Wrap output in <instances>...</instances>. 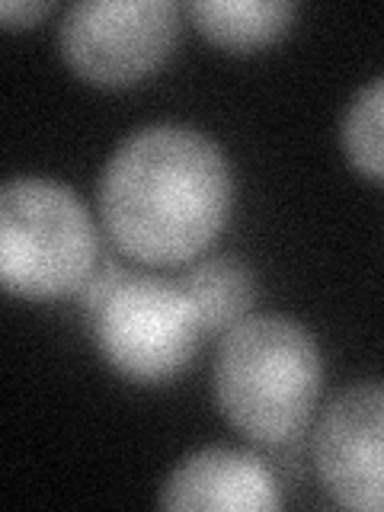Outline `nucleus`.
Wrapping results in <instances>:
<instances>
[{"label": "nucleus", "instance_id": "1", "mask_svg": "<svg viewBox=\"0 0 384 512\" xmlns=\"http://www.w3.org/2000/svg\"><path fill=\"white\" fill-rule=\"evenodd\" d=\"M100 215L116 247L148 266L199 256L231 215L228 157L192 125L154 122L128 135L106 160Z\"/></svg>", "mask_w": 384, "mask_h": 512}, {"label": "nucleus", "instance_id": "8", "mask_svg": "<svg viewBox=\"0 0 384 512\" xmlns=\"http://www.w3.org/2000/svg\"><path fill=\"white\" fill-rule=\"evenodd\" d=\"M292 0H192L186 4L189 20L202 36L231 52H250L282 32L295 20Z\"/></svg>", "mask_w": 384, "mask_h": 512}, {"label": "nucleus", "instance_id": "7", "mask_svg": "<svg viewBox=\"0 0 384 512\" xmlns=\"http://www.w3.org/2000/svg\"><path fill=\"white\" fill-rule=\"evenodd\" d=\"M157 503L164 509L269 512L279 509V490L263 458L240 448L208 445L176 464Z\"/></svg>", "mask_w": 384, "mask_h": 512}, {"label": "nucleus", "instance_id": "11", "mask_svg": "<svg viewBox=\"0 0 384 512\" xmlns=\"http://www.w3.org/2000/svg\"><path fill=\"white\" fill-rule=\"evenodd\" d=\"M48 10H52V4H45V0H26V4L23 0H7V4H0V16H4V23L10 29L32 26Z\"/></svg>", "mask_w": 384, "mask_h": 512}, {"label": "nucleus", "instance_id": "4", "mask_svg": "<svg viewBox=\"0 0 384 512\" xmlns=\"http://www.w3.org/2000/svg\"><path fill=\"white\" fill-rule=\"evenodd\" d=\"M100 237L84 199L45 176H13L0 192V279L10 295L48 301L93 276Z\"/></svg>", "mask_w": 384, "mask_h": 512}, {"label": "nucleus", "instance_id": "6", "mask_svg": "<svg viewBox=\"0 0 384 512\" xmlns=\"http://www.w3.org/2000/svg\"><path fill=\"white\" fill-rule=\"evenodd\" d=\"M320 484L349 509L384 512V381L336 394L314 432Z\"/></svg>", "mask_w": 384, "mask_h": 512}, {"label": "nucleus", "instance_id": "3", "mask_svg": "<svg viewBox=\"0 0 384 512\" xmlns=\"http://www.w3.org/2000/svg\"><path fill=\"white\" fill-rule=\"evenodd\" d=\"M80 298L100 356L128 381L157 384L180 375L208 336L180 279L103 260Z\"/></svg>", "mask_w": 384, "mask_h": 512}, {"label": "nucleus", "instance_id": "9", "mask_svg": "<svg viewBox=\"0 0 384 512\" xmlns=\"http://www.w3.org/2000/svg\"><path fill=\"white\" fill-rule=\"evenodd\" d=\"M180 285L196 304L208 336H224L240 320H247L256 304L253 272L231 256H212L189 266L180 276Z\"/></svg>", "mask_w": 384, "mask_h": 512}, {"label": "nucleus", "instance_id": "10", "mask_svg": "<svg viewBox=\"0 0 384 512\" xmlns=\"http://www.w3.org/2000/svg\"><path fill=\"white\" fill-rule=\"evenodd\" d=\"M349 164L368 180L384 183V74L352 96L340 128Z\"/></svg>", "mask_w": 384, "mask_h": 512}, {"label": "nucleus", "instance_id": "2", "mask_svg": "<svg viewBox=\"0 0 384 512\" xmlns=\"http://www.w3.org/2000/svg\"><path fill=\"white\" fill-rule=\"evenodd\" d=\"M324 365L308 327L282 314H250L221 336L215 400L234 429L282 445L311 423Z\"/></svg>", "mask_w": 384, "mask_h": 512}, {"label": "nucleus", "instance_id": "5", "mask_svg": "<svg viewBox=\"0 0 384 512\" xmlns=\"http://www.w3.org/2000/svg\"><path fill=\"white\" fill-rule=\"evenodd\" d=\"M180 36L170 0H84L64 13L58 45L68 68L90 84H135L164 61Z\"/></svg>", "mask_w": 384, "mask_h": 512}]
</instances>
